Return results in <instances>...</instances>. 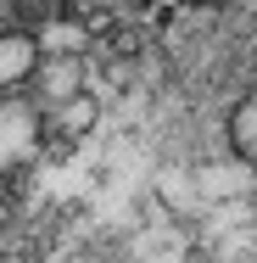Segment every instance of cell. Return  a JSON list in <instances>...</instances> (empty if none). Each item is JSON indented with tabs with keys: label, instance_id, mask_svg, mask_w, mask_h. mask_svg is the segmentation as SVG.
Masks as SVG:
<instances>
[{
	"label": "cell",
	"instance_id": "8992f818",
	"mask_svg": "<svg viewBox=\"0 0 257 263\" xmlns=\"http://www.w3.org/2000/svg\"><path fill=\"white\" fill-rule=\"evenodd\" d=\"M95 112H101V101L95 96H67V101H56V135H84L90 123H95Z\"/></svg>",
	"mask_w": 257,
	"mask_h": 263
},
{
	"label": "cell",
	"instance_id": "5b68a950",
	"mask_svg": "<svg viewBox=\"0 0 257 263\" xmlns=\"http://www.w3.org/2000/svg\"><path fill=\"white\" fill-rule=\"evenodd\" d=\"M229 146H235L241 162H257V96H246L229 112Z\"/></svg>",
	"mask_w": 257,
	"mask_h": 263
},
{
	"label": "cell",
	"instance_id": "3957f363",
	"mask_svg": "<svg viewBox=\"0 0 257 263\" xmlns=\"http://www.w3.org/2000/svg\"><path fill=\"white\" fill-rule=\"evenodd\" d=\"M34 45H39V56H78L84 45H90V28L78 23V17H51L39 34H34Z\"/></svg>",
	"mask_w": 257,
	"mask_h": 263
},
{
	"label": "cell",
	"instance_id": "6da1fadb",
	"mask_svg": "<svg viewBox=\"0 0 257 263\" xmlns=\"http://www.w3.org/2000/svg\"><path fill=\"white\" fill-rule=\"evenodd\" d=\"M39 112L28 101H0V168H17L39 152Z\"/></svg>",
	"mask_w": 257,
	"mask_h": 263
},
{
	"label": "cell",
	"instance_id": "52a82bcc",
	"mask_svg": "<svg viewBox=\"0 0 257 263\" xmlns=\"http://www.w3.org/2000/svg\"><path fill=\"white\" fill-rule=\"evenodd\" d=\"M235 185H246V174H241V179H235L229 168H207V174H202V191H207V196H229Z\"/></svg>",
	"mask_w": 257,
	"mask_h": 263
},
{
	"label": "cell",
	"instance_id": "277c9868",
	"mask_svg": "<svg viewBox=\"0 0 257 263\" xmlns=\"http://www.w3.org/2000/svg\"><path fill=\"white\" fill-rule=\"evenodd\" d=\"M34 73H39V84H45L51 101H67V96L84 90V67H78V56H56L51 67H34Z\"/></svg>",
	"mask_w": 257,
	"mask_h": 263
},
{
	"label": "cell",
	"instance_id": "7a4b0ae2",
	"mask_svg": "<svg viewBox=\"0 0 257 263\" xmlns=\"http://www.w3.org/2000/svg\"><path fill=\"white\" fill-rule=\"evenodd\" d=\"M34 67H39V45H34V34L6 28V34H0V90L34 79Z\"/></svg>",
	"mask_w": 257,
	"mask_h": 263
}]
</instances>
